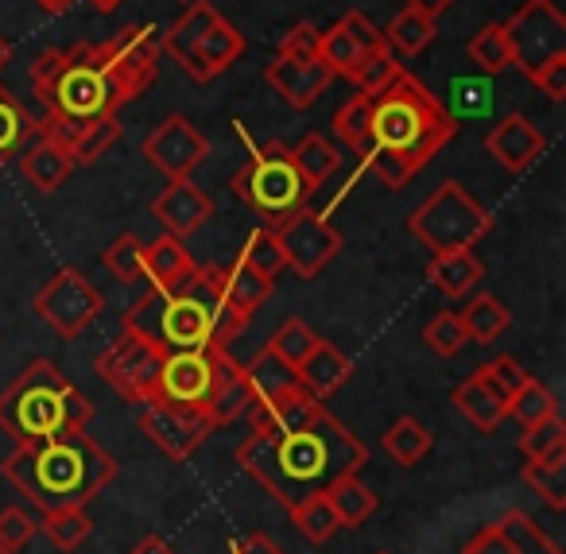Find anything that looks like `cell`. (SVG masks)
<instances>
[{
    "instance_id": "cell-7",
    "label": "cell",
    "mask_w": 566,
    "mask_h": 554,
    "mask_svg": "<svg viewBox=\"0 0 566 554\" xmlns=\"http://www.w3.org/2000/svg\"><path fill=\"white\" fill-rule=\"evenodd\" d=\"M233 195L241 198L256 218H264L268 229H272L275 221H283L287 213L307 206L311 187L303 182L300 167H295L292 148L272 140L252 151L249 164L233 175Z\"/></svg>"
},
{
    "instance_id": "cell-37",
    "label": "cell",
    "mask_w": 566,
    "mask_h": 554,
    "mask_svg": "<svg viewBox=\"0 0 566 554\" xmlns=\"http://www.w3.org/2000/svg\"><path fill=\"white\" fill-rule=\"evenodd\" d=\"M287 515H292V523L303 531V539H311V543H331L334 535L342 531L338 515H334L331 500L323 496V492H315V496H303L295 500V504H287Z\"/></svg>"
},
{
    "instance_id": "cell-34",
    "label": "cell",
    "mask_w": 566,
    "mask_h": 554,
    "mask_svg": "<svg viewBox=\"0 0 566 554\" xmlns=\"http://www.w3.org/2000/svg\"><path fill=\"white\" fill-rule=\"evenodd\" d=\"M373 97L365 94H354L346 105L338 109V117H334V136L342 140V148L349 151V156H369L373 151Z\"/></svg>"
},
{
    "instance_id": "cell-49",
    "label": "cell",
    "mask_w": 566,
    "mask_h": 554,
    "mask_svg": "<svg viewBox=\"0 0 566 554\" xmlns=\"http://www.w3.org/2000/svg\"><path fill=\"white\" fill-rule=\"evenodd\" d=\"M520 450H524V458H543V453L551 450H566V422L563 415H547V419H539L535 427H524V435H520Z\"/></svg>"
},
{
    "instance_id": "cell-1",
    "label": "cell",
    "mask_w": 566,
    "mask_h": 554,
    "mask_svg": "<svg viewBox=\"0 0 566 554\" xmlns=\"http://www.w3.org/2000/svg\"><path fill=\"white\" fill-rule=\"evenodd\" d=\"M237 461L268 496L287 508L323 492L334 477L361 473L369 450L346 422L323 411L315 422L295 430H260V435L249 430V438L237 446Z\"/></svg>"
},
{
    "instance_id": "cell-28",
    "label": "cell",
    "mask_w": 566,
    "mask_h": 554,
    "mask_svg": "<svg viewBox=\"0 0 566 554\" xmlns=\"http://www.w3.org/2000/svg\"><path fill=\"white\" fill-rule=\"evenodd\" d=\"M190 268H195V257H190V249L182 244V237L159 233L151 244H144V280H148L151 288H159V291L175 288Z\"/></svg>"
},
{
    "instance_id": "cell-22",
    "label": "cell",
    "mask_w": 566,
    "mask_h": 554,
    "mask_svg": "<svg viewBox=\"0 0 566 554\" xmlns=\"http://www.w3.org/2000/svg\"><path fill=\"white\" fill-rule=\"evenodd\" d=\"M17 156H20V171H24V179L32 182L40 195H55L59 187H66V179H71L74 167H78L71 159V151H66L55 136L40 133V128H35L32 140H28Z\"/></svg>"
},
{
    "instance_id": "cell-61",
    "label": "cell",
    "mask_w": 566,
    "mask_h": 554,
    "mask_svg": "<svg viewBox=\"0 0 566 554\" xmlns=\"http://www.w3.org/2000/svg\"><path fill=\"white\" fill-rule=\"evenodd\" d=\"M0 554H17V551H9V546H0Z\"/></svg>"
},
{
    "instance_id": "cell-31",
    "label": "cell",
    "mask_w": 566,
    "mask_h": 554,
    "mask_svg": "<svg viewBox=\"0 0 566 554\" xmlns=\"http://www.w3.org/2000/svg\"><path fill=\"white\" fill-rule=\"evenodd\" d=\"M458 318L473 345H493L512 326V311L496 295H473V303L458 311Z\"/></svg>"
},
{
    "instance_id": "cell-59",
    "label": "cell",
    "mask_w": 566,
    "mask_h": 554,
    "mask_svg": "<svg viewBox=\"0 0 566 554\" xmlns=\"http://www.w3.org/2000/svg\"><path fill=\"white\" fill-rule=\"evenodd\" d=\"M125 0H90V9L94 12H102V17H109V12H117Z\"/></svg>"
},
{
    "instance_id": "cell-51",
    "label": "cell",
    "mask_w": 566,
    "mask_h": 554,
    "mask_svg": "<svg viewBox=\"0 0 566 554\" xmlns=\"http://www.w3.org/2000/svg\"><path fill=\"white\" fill-rule=\"evenodd\" d=\"M318 40H323V32H318L311 20H303V24H295L292 32L275 43V55L280 59H318Z\"/></svg>"
},
{
    "instance_id": "cell-39",
    "label": "cell",
    "mask_w": 566,
    "mask_h": 554,
    "mask_svg": "<svg viewBox=\"0 0 566 554\" xmlns=\"http://www.w3.org/2000/svg\"><path fill=\"white\" fill-rule=\"evenodd\" d=\"M555 411H558L555 391H551L543 380H535V376H527V380L509 396V419H516L520 427H535V422L547 419V415H555Z\"/></svg>"
},
{
    "instance_id": "cell-27",
    "label": "cell",
    "mask_w": 566,
    "mask_h": 554,
    "mask_svg": "<svg viewBox=\"0 0 566 554\" xmlns=\"http://www.w3.org/2000/svg\"><path fill=\"white\" fill-rule=\"evenodd\" d=\"M272 288H275V280L260 275L256 268H249L244 260H233V268L226 272V288H221L229 318L249 326V318L264 306V299L272 295Z\"/></svg>"
},
{
    "instance_id": "cell-4",
    "label": "cell",
    "mask_w": 566,
    "mask_h": 554,
    "mask_svg": "<svg viewBox=\"0 0 566 554\" xmlns=\"http://www.w3.org/2000/svg\"><path fill=\"white\" fill-rule=\"evenodd\" d=\"M226 268L195 264L175 288H151L133 311L125 314V330L148 337L156 349H202V345H229L241 334V322L229 318L226 299Z\"/></svg>"
},
{
    "instance_id": "cell-33",
    "label": "cell",
    "mask_w": 566,
    "mask_h": 554,
    "mask_svg": "<svg viewBox=\"0 0 566 554\" xmlns=\"http://www.w3.org/2000/svg\"><path fill=\"white\" fill-rule=\"evenodd\" d=\"M292 159H295V167H300L303 182L311 187V195H315L318 187H326V179L342 167V151L318 133L303 136V140L292 148Z\"/></svg>"
},
{
    "instance_id": "cell-56",
    "label": "cell",
    "mask_w": 566,
    "mask_h": 554,
    "mask_svg": "<svg viewBox=\"0 0 566 554\" xmlns=\"http://www.w3.org/2000/svg\"><path fill=\"white\" fill-rule=\"evenodd\" d=\"M408 9L439 24V17H447V12L454 9V0H408Z\"/></svg>"
},
{
    "instance_id": "cell-29",
    "label": "cell",
    "mask_w": 566,
    "mask_h": 554,
    "mask_svg": "<svg viewBox=\"0 0 566 554\" xmlns=\"http://www.w3.org/2000/svg\"><path fill=\"white\" fill-rule=\"evenodd\" d=\"M323 496L331 500V508H334V515H338L342 527H361V523L369 520L380 504V496L357 473L334 477V481L323 489Z\"/></svg>"
},
{
    "instance_id": "cell-2",
    "label": "cell",
    "mask_w": 566,
    "mask_h": 554,
    "mask_svg": "<svg viewBox=\"0 0 566 554\" xmlns=\"http://www.w3.org/2000/svg\"><path fill=\"white\" fill-rule=\"evenodd\" d=\"M369 125H373V151L361 164L388 190L408 187L458 136L454 113L408 71H400L392 86L373 97Z\"/></svg>"
},
{
    "instance_id": "cell-42",
    "label": "cell",
    "mask_w": 566,
    "mask_h": 554,
    "mask_svg": "<svg viewBox=\"0 0 566 554\" xmlns=\"http://www.w3.org/2000/svg\"><path fill=\"white\" fill-rule=\"evenodd\" d=\"M32 133H35V121L28 117V109L9 90H0V164L9 156H17Z\"/></svg>"
},
{
    "instance_id": "cell-46",
    "label": "cell",
    "mask_w": 566,
    "mask_h": 554,
    "mask_svg": "<svg viewBox=\"0 0 566 554\" xmlns=\"http://www.w3.org/2000/svg\"><path fill=\"white\" fill-rule=\"evenodd\" d=\"M504 527H509L512 543H516V554H563V546L555 543L551 535H543L539 523L532 520V515H524L520 508H512V512H504Z\"/></svg>"
},
{
    "instance_id": "cell-41",
    "label": "cell",
    "mask_w": 566,
    "mask_h": 554,
    "mask_svg": "<svg viewBox=\"0 0 566 554\" xmlns=\"http://www.w3.org/2000/svg\"><path fill=\"white\" fill-rule=\"evenodd\" d=\"M465 55L478 66L481 74H501L512 66V51L504 40V24H485L470 43H465Z\"/></svg>"
},
{
    "instance_id": "cell-63",
    "label": "cell",
    "mask_w": 566,
    "mask_h": 554,
    "mask_svg": "<svg viewBox=\"0 0 566 554\" xmlns=\"http://www.w3.org/2000/svg\"><path fill=\"white\" fill-rule=\"evenodd\" d=\"M377 554H388V551H377Z\"/></svg>"
},
{
    "instance_id": "cell-6",
    "label": "cell",
    "mask_w": 566,
    "mask_h": 554,
    "mask_svg": "<svg viewBox=\"0 0 566 554\" xmlns=\"http://www.w3.org/2000/svg\"><path fill=\"white\" fill-rule=\"evenodd\" d=\"M94 419V404L59 373L55 360H32L0 391V430L17 442H35L55 430H78Z\"/></svg>"
},
{
    "instance_id": "cell-47",
    "label": "cell",
    "mask_w": 566,
    "mask_h": 554,
    "mask_svg": "<svg viewBox=\"0 0 566 554\" xmlns=\"http://www.w3.org/2000/svg\"><path fill=\"white\" fill-rule=\"evenodd\" d=\"M423 342H427V349H431L434 357H458V353H462V345L470 342V337H465L458 311H442V314H434V318L423 326Z\"/></svg>"
},
{
    "instance_id": "cell-60",
    "label": "cell",
    "mask_w": 566,
    "mask_h": 554,
    "mask_svg": "<svg viewBox=\"0 0 566 554\" xmlns=\"http://www.w3.org/2000/svg\"><path fill=\"white\" fill-rule=\"evenodd\" d=\"M9 55H12V48H9V43H4V40H0V66L9 63Z\"/></svg>"
},
{
    "instance_id": "cell-62",
    "label": "cell",
    "mask_w": 566,
    "mask_h": 554,
    "mask_svg": "<svg viewBox=\"0 0 566 554\" xmlns=\"http://www.w3.org/2000/svg\"><path fill=\"white\" fill-rule=\"evenodd\" d=\"M179 4H190V0H179Z\"/></svg>"
},
{
    "instance_id": "cell-44",
    "label": "cell",
    "mask_w": 566,
    "mask_h": 554,
    "mask_svg": "<svg viewBox=\"0 0 566 554\" xmlns=\"http://www.w3.org/2000/svg\"><path fill=\"white\" fill-rule=\"evenodd\" d=\"M403 71V63L396 59V51L392 48H385V51H377L373 59H365L361 66L354 71V86H357V94H365V97H377L380 90H388L396 82V74Z\"/></svg>"
},
{
    "instance_id": "cell-9",
    "label": "cell",
    "mask_w": 566,
    "mask_h": 554,
    "mask_svg": "<svg viewBox=\"0 0 566 554\" xmlns=\"http://www.w3.org/2000/svg\"><path fill=\"white\" fill-rule=\"evenodd\" d=\"M94 59H97V71L109 82L113 105L120 109V105L148 94V86L159 74L164 48H159V35L151 24H133V28H120L113 40L94 43Z\"/></svg>"
},
{
    "instance_id": "cell-53",
    "label": "cell",
    "mask_w": 566,
    "mask_h": 554,
    "mask_svg": "<svg viewBox=\"0 0 566 554\" xmlns=\"http://www.w3.org/2000/svg\"><path fill=\"white\" fill-rule=\"evenodd\" d=\"M527 82H532V86H539L551 102H563V97H566V55H555V59H547L543 66H535V71L527 74Z\"/></svg>"
},
{
    "instance_id": "cell-52",
    "label": "cell",
    "mask_w": 566,
    "mask_h": 554,
    "mask_svg": "<svg viewBox=\"0 0 566 554\" xmlns=\"http://www.w3.org/2000/svg\"><path fill=\"white\" fill-rule=\"evenodd\" d=\"M462 554H516V543H512L509 527L496 520V523H489V527H481L478 535L462 546Z\"/></svg>"
},
{
    "instance_id": "cell-19",
    "label": "cell",
    "mask_w": 566,
    "mask_h": 554,
    "mask_svg": "<svg viewBox=\"0 0 566 554\" xmlns=\"http://www.w3.org/2000/svg\"><path fill=\"white\" fill-rule=\"evenodd\" d=\"M547 148V136L524 117V113H504L485 133V151L504 167L509 175H524Z\"/></svg>"
},
{
    "instance_id": "cell-45",
    "label": "cell",
    "mask_w": 566,
    "mask_h": 554,
    "mask_svg": "<svg viewBox=\"0 0 566 554\" xmlns=\"http://www.w3.org/2000/svg\"><path fill=\"white\" fill-rule=\"evenodd\" d=\"M237 260H244L249 268H256L260 275H268V280H275V275L287 268V260H283V249H280V241H275V233L272 229H252L249 233V241H244V249H241V257Z\"/></svg>"
},
{
    "instance_id": "cell-30",
    "label": "cell",
    "mask_w": 566,
    "mask_h": 554,
    "mask_svg": "<svg viewBox=\"0 0 566 554\" xmlns=\"http://www.w3.org/2000/svg\"><path fill=\"white\" fill-rule=\"evenodd\" d=\"M218 17H221V12L213 9V4H206V0H190L187 12H182V17L175 20V24L164 32V40H159V48H164L167 55H171L175 63L182 66V63H187V59H190V51L198 48V40H202V35H206V28H210Z\"/></svg>"
},
{
    "instance_id": "cell-43",
    "label": "cell",
    "mask_w": 566,
    "mask_h": 554,
    "mask_svg": "<svg viewBox=\"0 0 566 554\" xmlns=\"http://www.w3.org/2000/svg\"><path fill=\"white\" fill-rule=\"evenodd\" d=\"M315 345H318V334L303 318H283L280 326H275V334L268 337V349L292 368H300V360L307 357Z\"/></svg>"
},
{
    "instance_id": "cell-57",
    "label": "cell",
    "mask_w": 566,
    "mask_h": 554,
    "mask_svg": "<svg viewBox=\"0 0 566 554\" xmlns=\"http://www.w3.org/2000/svg\"><path fill=\"white\" fill-rule=\"evenodd\" d=\"M128 554H175V546L167 543V539H159V535H144Z\"/></svg>"
},
{
    "instance_id": "cell-5",
    "label": "cell",
    "mask_w": 566,
    "mask_h": 554,
    "mask_svg": "<svg viewBox=\"0 0 566 554\" xmlns=\"http://www.w3.org/2000/svg\"><path fill=\"white\" fill-rule=\"evenodd\" d=\"M159 399L195 407L213 427H229L256 404L244 365L233 360V353L226 345L167 353L164 373H159Z\"/></svg>"
},
{
    "instance_id": "cell-23",
    "label": "cell",
    "mask_w": 566,
    "mask_h": 554,
    "mask_svg": "<svg viewBox=\"0 0 566 554\" xmlns=\"http://www.w3.org/2000/svg\"><path fill=\"white\" fill-rule=\"evenodd\" d=\"M326 411V404L318 396H311L303 384H295L292 391H283L275 399H264V404H252L249 411V430L260 435V430H295L315 422L318 415Z\"/></svg>"
},
{
    "instance_id": "cell-26",
    "label": "cell",
    "mask_w": 566,
    "mask_h": 554,
    "mask_svg": "<svg viewBox=\"0 0 566 554\" xmlns=\"http://www.w3.org/2000/svg\"><path fill=\"white\" fill-rule=\"evenodd\" d=\"M427 280L439 295L447 299H465L481 280H485V264L478 260L473 249H454V252H434L427 264Z\"/></svg>"
},
{
    "instance_id": "cell-24",
    "label": "cell",
    "mask_w": 566,
    "mask_h": 554,
    "mask_svg": "<svg viewBox=\"0 0 566 554\" xmlns=\"http://www.w3.org/2000/svg\"><path fill=\"white\" fill-rule=\"evenodd\" d=\"M454 407L462 411V419L470 422L473 430H481V435H493V430L509 419V399H504V391L496 388L481 368H473V376H465L454 388Z\"/></svg>"
},
{
    "instance_id": "cell-13",
    "label": "cell",
    "mask_w": 566,
    "mask_h": 554,
    "mask_svg": "<svg viewBox=\"0 0 566 554\" xmlns=\"http://www.w3.org/2000/svg\"><path fill=\"white\" fill-rule=\"evenodd\" d=\"M272 233H275V241H280L287 268H292L300 280H315V275L342 252V233L323 213L307 210V206L287 213L283 221H275Z\"/></svg>"
},
{
    "instance_id": "cell-17",
    "label": "cell",
    "mask_w": 566,
    "mask_h": 554,
    "mask_svg": "<svg viewBox=\"0 0 566 554\" xmlns=\"http://www.w3.org/2000/svg\"><path fill=\"white\" fill-rule=\"evenodd\" d=\"M35 128L48 136H55L71 159L78 167H90L120 140V125H117V113H105V117H90V121H74V117H43L35 121Z\"/></svg>"
},
{
    "instance_id": "cell-14",
    "label": "cell",
    "mask_w": 566,
    "mask_h": 554,
    "mask_svg": "<svg viewBox=\"0 0 566 554\" xmlns=\"http://www.w3.org/2000/svg\"><path fill=\"white\" fill-rule=\"evenodd\" d=\"M140 151L164 179H190L195 167H202L206 156H210V140H206L202 128H195L190 117L171 113L144 136Z\"/></svg>"
},
{
    "instance_id": "cell-12",
    "label": "cell",
    "mask_w": 566,
    "mask_h": 554,
    "mask_svg": "<svg viewBox=\"0 0 566 554\" xmlns=\"http://www.w3.org/2000/svg\"><path fill=\"white\" fill-rule=\"evenodd\" d=\"M102 306H105L102 291L82 272H74V268L55 272V280H48V288L32 299V311L40 314L59 337H66V342L86 334V326L102 314Z\"/></svg>"
},
{
    "instance_id": "cell-40",
    "label": "cell",
    "mask_w": 566,
    "mask_h": 554,
    "mask_svg": "<svg viewBox=\"0 0 566 554\" xmlns=\"http://www.w3.org/2000/svg\"><path fill=\"white\" fill-rule=\"evenodd\" d=\"M431 40H434V20L419 17V12H411V9H403L400 17L385 28L388 48L400 51V55H411V59L423 55V51L431 48Z\"/></svg>"
},
{
    "instance_id": "cell-11",
    "label": "cell",
    "mask_w": 566,
    "mask_h": 554,
    "mask_svg": "<svg viewBox=\"0 0 566 554\" xmlns=\"http://www.w3.org/2000/svg\"><path fill=\"white\" fill-rule=\"evenodd\" d=\"M504 40L512 51V66L532 74L547 59L566 55V17L555 9V0H524L504 20Z\"/></svg>"
},
{
    "instance_id": "cell-20",
    "label": "cell",
    "mask_w": 566,
    "mask_h": 554,
    "mask_svg": "<svg viewBox=\"0 0 566 554\" xmlns=\"http://www.w3.org/2000/svg\"><path fill=\"white\" fill-rule=\"evenodd\" d=\"M151 218L171 237H190L213 218V202L195 179H167V187L151 202Z\"/></svg>"
},
{
    "instance_id": "cell-32",
    "label": "cell",
    "mask_w": 566,
    "mask_h": 554,
    "mask_svg": "<svg viewBox=\"0 0 566 554\" xmlns=\"http://www.w3.org/2000/svg\"><path fill=\"white\" fill-rule=\"evenodd\" d=\"M527 489H535V496L547 500L555 512L566 508V450H551L543 458H527V466L520 469Z\"/></svg>"
},
{
    "instance_id": "cell-15",
    "label": "cell",
    "mask_w": 566,
    "mask_h": 554,
    "mask_svg": "<svg viewBox=\"0 0 566 554\" xmlns=\"http://www.w3.org/2000/svg\"><path fill=\"white\" fill-rule=\"evenodd\" d=\"M140 430L171 461H187V458H195V450L218 427H213V422L206 419L202 411H195V407H182V404H167V399H156V404H144Z\"/></svg>"
},
{
    "instance_id": "cell-8",
    "label": "cell",
    "mask_w": 566,
    "mask_h": 554,
    "mask_svg": "<svg viewBox=\"0 0 566 554\" xmlns=\"http://www.w3.org/2000/svg\"><path fill=\"white\" fill-rule=\"evenodd\" d=\"M493 229V213L470 195L458 179L434 187L416 210L408 213V233L431 252L473 249Z\"/></svg>"
},
{
    "instance_id": "cell-10",
    "label": "cell",
    "mask_w": 566,
    "mask_h": 554,
    "mask_svg": "<svg viewBox=\"0 0 566 554\" xmlns=\"http://www.w3.org/2000/svg\"><path fill=\"white\" fill-rule=\"evenodd\" d=\"M164 357L167 353L156 349L148 337L125 330V334H120L117 342H113L109 349L94 360V368L102 373V380L109 384L120 399L144 407V404H156L159 399V373H164Z\"/></svg>"
},
{
    "instance_id": "cell-35",
    "label": "cell",
    "mask_w": 566,
    "mask_h": 554,
    "mask_svg": "<svg viewBox=\"0 0 566 554\" xmlns=\"http://www.w3.org/2000/svg\"><path fill=\"white\" fill-rule=\"evenodd\" d=\"M244 376H249V388L252 396H256V404H264V399H275L283 396V391H292L295 384H300V376H295L292 365H283L280 357H275L272 349H260L256 357L244 365Z\"/></svg>"
},
{
    "instance_id": "cell-36",
    "label": "cell",
    "mask_w": 566,
    "mask_h": 554,
    "mask_svg": "<svg viewBox=\"0 0 566 554\" xmlns=\"http://www.w3.org/2000/svg\"><path fill=\"white\" fill-rule=\"evenodd\" d=\"M431 446H434L431 430H427L419 419H411V415H400V419H396L392 427H388V435H385L388 458H392L396 466H403V469L419 466V461L431 453Z\"/></svg>"
},
{
    "instance_id": "cell-16",
    "label": "cell",
    "mask_w": 566,
    "mask_h": 554,
    "mask_svg": "<svg viewBox=\"0 0 566 554\" xmlns=\"http://www.w3.org/2000/svg\"><path fill=\"white\" fill-rule=\"evenodd\" d=\"M385 48H388L385 32H380L365 12H346L338 24L323 32V40H318V59H323L334 79H354L357 66Z\"/></svg>"
},
{
    "instance_id": "cell-21",
    "label": "cell",
    "mask_w": 566,
    "mask_h": 554,
    "mask_svg": "<svg viewBox=\"0 0 566 554\" xmlns=\"http://www.w3.org/2000/svg\"><path fill=\"white\" fill-rule=\"evenodd\" d=\"M241 55H244V35L237 32L226 17H218L210 28H206V35L198 40V48L190 51V59L179 66V71L187 74L195 86H206V82H213L218 74H226Z\"/></svg>"
},
{
    "instance_id": "cell-54",
    "label": "cell",
    "mask_w": 566,
    "mask_h": 554,
    "mask_svg": "<svg viewBox=\"0 0 566 554\" xmlns=\"http://www.w3.org/2000/svg\"><path fill=\"white\" fill-rule=\"evenodd\" d=\"M481 373H485L489 380H493L496 388L504 391V399H509L512 391H516L520 384L527 380V373H524V368H520V360H516V357H509V353H501V357L485 360V365H481Z\"/></svg>"
},
{
    "instance_id": "cell-38",
    "label": "cell",
    "mask_w": 566,
    "mask_h": 554,
    "mask_svg": "<svg viewBox=\"0 0 566 554\" xmlns=\"http://www.w3.org/2000/svg\"><path fill=\"white\" fill-rule=\"evenodd\" d=\"M40 531L59 546V551L71 554L94 535V520L86 515V508H59V512H43Z\"/></svg>"
},
{
    "instance_id": "cell-48",
    "label": "cell",
    "mask_w": 566,
    "mask_h": 554,
    "mask_svg": "<svg viewBox=\"0 0 566 554\" xmlns=\"http://www.w3.org/2000/svg\"><path fill=\"white\" fill-rule=\"evenodd\" d=\"M105 268H109L120 283H128V288L144 280V244L136 241V233H120L117 241L105 249Z\"/></svg>"
},
{
    "instance_id": "cell-55",
    "label": "cell",
    "mask_w": 566,
    "mask_h": 554,
    "mask_svg": "<svg viewBox=\"0 0 566 554\" xmlns=\"http://www.w3.org/2000/svg\"><path fill=\"white\" fill-rule=\"evenodd\" d=\"M229 554H287L283 546H275L268 535H260V531H252V535H241L233 546H229Z\"/></svg>"
},
{
    "instance_id": "cell-3",
    "label": "cell",
    "mask_w": 566,
    "mask_h": 554,
    "mask_svg": "<svg viewBox=\"0 0 566 554\" xmlns=\"http://www.w3.org/2000/svg\"><path fill=\"white\" fill-rule=\"evenodd\" d=\"M120 473V461L78 430H55L35 442H17V450L0 461V477L17 484L20 496L40 512L86 508Z\"/></svg>"
},
{
    "instance_id": "cell-58",
    "label": "cell",
    "mask_w": 566,
    "mask_h": 554,
    "mask_svg": "<svg viewBox=\"0 0 566 554\" xmlns=\"http://www.w3.org/2000/svg\"><path fill=\"white\" fill-rule=\"evenodd\" d=\"M35 4H40L48 17H63V12H71L74 0H35Z\"/></svg>"
},
{
    "instance_id": "cell-50",
    "label": "cell",
    "mask_w": 566,
    "mask_h": 554,
    "mask_svg": "<svg viewBox=\"0 0 566 554\" xmlns=\"http://www.w3.org/2000/svg\"><path fill=\"white\" fill-rule=\"evenodd\" d=\"M35 531H40V520L24 512V508L9 504L0 512V546H9V551H20L24 543H32Z\"/></svg>"
},
{
    "instance_id": "cell-25",
    "label": "cell",
    "mask_w": 566,
    "mask_h": 554,
    "mask_svg": "<svg viewBox=\"0 0 566 554\" xmlns=\"http://www.w3.org/2000/svg\"><path fill=\"white\" fill-rule=\"evenodd\" d=\"M295 376H300V384L311 391V396L326 399V396H334V391H338L342 384L349 380V376H354V360H349L346 353H342L334 342L318 337L315 349H311L307 357L300 360Z\"/></svg>"
},
{
    "instance_id": "cell-18",
    "label": "cell",
    "mask_w": 566,
    "mask_h": 554,
    "mask_svg": "<svg viewBox=\"0 0 566 554\" xmlns=\"http://www.w3.org/2000/svg\"><path fill=\"white\" fill-rule=\"evenodd\" d=\"M264 79L287 109L303 113L331 90L334 74L326 71L323 59H280L275 55V63H268Z\"/></svg>"
}]
</instances>
